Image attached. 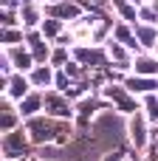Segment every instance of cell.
I'll use <instances>...</instances> for the list:
<instances>
[{"label":"cell","mask_w":158,"mask_h":161,"mask_svg":"<svg viewBox=\"0 0 158 161\" xmlns=\"http://www.w3.org/2000/svg\"><path fill=\"white\" fill-rule=\"evenodd\" d=\"M25 150H28V139H25L23 130L14 127V133H11V130L3 133V156H6V158H20Z\"/></svg>","instance_id":"1"},{"label":"cell","mask_w":158,"mask_h":161,"mask_svg":"<svg viewBox=\"0 0 158 161\" xmlns=\"http://www.w3.org/2000/svg\"><path fill=\"white\" fill-rule=\"evenodd\" d=\"M28 48H31V54H34V59L40 62V65H45L48 59H51V48L42 42V37H40V31H28Z\"/></svg>","instance_id":"2"},{"label":"cell","mask_w":158,"mask_h":161,"mask_svg":"<svg viewBox=\"0 0 158 161\" xmlns=\"http://www.w3.org/2000/svg\"><path fill=\"white\" fill-rule=\"evenodd\" d=\"M28 85H31V79H25L23 74H14V76H6V79H3V88H6L8 96H14V99H25Z\"/></svg>","instance_id":"3"},{"label":"cell","mask_w":158,"mask_h":161,"mask_svg":"<svg viewBox=\"0 0 158 161\" xmlns=\"http://www.w3.org/2000/svg\"><path fill=\"white\" fill-rule=\"evenodd\" d=\"M6 54H8V59L14 62V68H20V71H28V68H34V65H37L34 54H31V51H25L23 45H17V48H8Z\"/></svg>","instance_id":"4"},{"label":"cell","mask_w":158,"mask_h":161,"mask_svg":"<svg viewBox=\"0 0 158 161\" xmlns=\"http://www.w3.org/2000/svg\"><path fill=\"white\" fill-rule=\"evenodd\" d=\"M45 110H48L51 116H59V113H62L65 119L74 113V110H71V105H68V99H65V96H59V93H45Z\"/></svg>","instance_id":"5"},{"label":"cell","mask_w":158,"mask_h":161,"mask_svg":"<svg viewBox=\"0 0 158 161\" xmlns=\"http://www.w3.org/2000/svg\"><path fill=\"white\" fill-rule=\"evenodd\" d=\"M45 11H48V17H59V20L79 17V6H74V3H48Z\"/></svg>","instance_id":"6"},{"label":"cell","mask_w":158,"mask_h":161,"mask_svg":"<svg viewBox=\"0 0 158 161\" xmlns=\"http://www.w3.org/2000/svg\"><path fill=\"white\" fill-rule=\"evenodd\" d=\"M105 93H107L110 99H116V108H119V110H136V108H139V105H136V99H133L130 93H124V91H122L119 85L107 88Z\"/></svg>","instance_id":"7"},{"label":"cell","mask_w":158,"mask_h":161,"mask_svg":"<svg viewBox=\"0 0 158 161\" xmlns=\"http://www.w3.org/2000/svg\"><path fill=\"white\" fill-rule=\"evenodd\" d=\"M45 108V96L40 93V91H34V93H25V99L20 102V113H25V116H34L37 110H42Z\"/></svg>","instance_id":"8"},{"label":"cell","mask_w":158,"mask_h":161,"mask_svg":"<svg viewBox=\"0 0 158 161\" xmlns=\"http://www.w3.org/2000/svg\"><path fill=\"white\" fill-rule=\"evenodd\" d=\"M130 139H133V144L136 147H144V142H147V122H144V116H133V122H130Z\"/></svg>","instance_id":"9"},{"label":"cell","mask_w":158,"mask_h":161,"mask_svg":"<svg viewBox=\"0 0 158 161\" xmlns=\"http://www.w3.org/2000/svg\"><path fill=\"white\" fill-rule=\"evenodd\" d=\"M79 62H88V65H105V51L99 48H76L74 51Z\"/></svg>","instance_id":"10"},{"label":"cell","mask_w":158,"mask_h":161,"mask_svg":"<svg viewBox=\"0 0 158 161\" xmlns=\"http://www.w3.org/2000/svg\"><path fill=\"white\" fill-rule=\"evenodd\" d=\"M54 76H57V74H51V68H48V65H40V68H34V71H31V85L45 88Z\"/></svg>","instance_id":"11"},{"label":"cell","mask_w":158,"mask_h":161,"mask_svg":"<svg viewBox=\"0 0 158 161\" xmlns=\"http://www.w3.org/2000/svg\"><path fill=\"white\" fill-rule=\"evenodd\" d=\"M20 125V119H17V113H11V102H8V96H3V133H8L11 127H17Z\"/></svg>","instance_id":"12"},{"label":"cell","mask_w":158,"mask_h":161,"mask_svg":"<svg viewBox=\"0 0 158 161\" xmlns=\"http://www.w3.org/2000/svg\"><path fill=\"white\" fill-rule=\"evenodd\" d=\"M59 31H62V20H59V17H48V20L42 23V37L54 40V37H59Z\"/></svg>","instance_id":"13"},{"label":"cell","mask_w":158,"mask_h":161,"mask_svg":"<svg viewBox=\"0 0 158 161\" xmlns=\"http://www.w3.org/2000/svg\"><path fill=\"white\" fill-rule=\"evenodd\" d=\"M25 37H28V34H23L20 28H3V45H6V48H11V42L20 45Z\"/></svg>","instance_id":"14"},{"label":"cell","mask_w":158,"mask_h":161,"mask_svg":"<svg viewBox=\"0 0 158 161\" xmlns=\"http://www.w3.org/2000/svg\"><path fill=\"white\" fill-rule=\"evenodd\" d=\"M158 40V28H153V25H141L139 28V42L141 45H155Z\"/></svg>","instance_id":"15"},{"label":"cell","mask_w":158,"mask_h":161,"mask_svg":"<svg viewBox=\"0 0 158 161\" xmlns=\"http://www.w3.org/2000/svg\"><path fill=\"white\" fill-rule=\"evenodd\" d=\"M136 71H139V74H158V59L139 57V59H136Z\"/></svg>","instance_id":"16"},{"label":"cell","mask_w":158,"mask_h":161,"mask_svg":"<svg viewBox=\"0 0 158 161\" xmlns=\"http://www.w3.org/2000/svg\"><path fill=\"white\" fill-rule=\"evenodd\" d=\"M20 17H23V23H25L28 28H34V25L40 23V11H37L34 6H23V11H20Z\"/></svg>","instance_id":"17"},{"label":"cell","mask_w":158,"mask_h":161,"mask_svg":"<svg viewBox=\"0 0 158 161\" xmlns=\"http://www.w3.org/2000/svg\"><path fill=\"white\" fill-rule=\"evenodd\" d=\"M113 34H116V40L119 42H127V45H136V40H133V31L124 25V23H119L116 28H113Z\"/></svg>","instance_id":"18"},{"label":"cell","mask_w":158,"mask_h":161,"mask_svg":"<svg viewBox=\"0 0 158 161\" xmlns=\"http://www.w3.org/2000/svg\"><path fill=\"white\" fill-rule=\"evenodd\" d=\"M124 88H130V91H147V88H155V82H147L144 76H133V79H124Z\"/></svg>","instance_id":"19"},{"label":"cell","mask_w":158,"mask_h":161,"mask_svg":"<svg viewBox=\"0 0 158 161\" xmlns=\"http://www.w3.org/2000/svg\"><path fill=\"white\" fill-rule=\"evenodd\" d=\"M113 6L119 8V14H122L127 23H133V20H136V8H133V6H127L124 0H113Z\"/></svg>","instance_id":"20"},{"label":"cell","mask_w":158,"mask_h":161,"mask_svg":"<svg viewBox=\"0 0 158 161\" xmlns=\"http://www.w3.org/2000/svg\"><path fill=\"white\" fill-rule=\"evenodd\" d=\"M68 59H71V54H68L65 48H54V51H51V65H54V68H59V65H65Z\"/></svg>","instance_id":"21"},{"label":"cell","mask_w":158,"mask_h":161,"mask_svg":"<svg viewBox=\"0 0 158 161\" xmlns=\"http://www.w3.org/2000/svg\"><path fill=\"white\" fill-rule=\"evenodd\" d=\"M11 25H17V6L3 8V28H11Z\"/></svg>","instance_id":"22"},{"label":"cell","mask_w":158,"mask_h":161,"mask_svg":"<svg viewBox=\"0 0 158 161\" xmlns=\"http://www.w3.org/2000/svg\"><path fill=\"white\" fill-rule=\"evenodd\" d=\"M48 3H57V0H48Z\"/></svg>","instance_id":"23"}]
</instances>
